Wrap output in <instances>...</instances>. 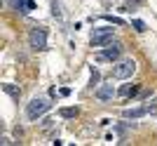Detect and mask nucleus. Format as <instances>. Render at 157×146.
Returning a JSON list of instances; mask_svg holds the SVG:
<instances>
[{
    "mask_svg": "<svg viewBox=\"0 0 157 146\" xmlns=\"http://www.w3.org/2000/svg\"><path fill=\"white\" fill-rule=\"evenodd\" d=\"M52 108V104H49V99H42V97H35V99H31V104L26 106V116L28 120H38L40 116H45L47 111Z\"/></svg>",
    "mask_w": 157,
    "mask_h": 146,
    "instance_id": "1",
    "label": "nucleus"
},
{
    "mask_svg": "<svg viewBox=\"0 0 157 146\" xmlns=\"http://www.w3.org/2000/svg\"><path fill=\"white\" fill-rule=\"evenodd\" d=\"M89 43H92V47H105V45H110V43H113V28L110 26L94 28Z\"/></svg>",
    "mask_w": 157,
    "mask_h": 146,
    "instance_id": "2",
    "label": "nucleus"
},
{
    "mask_svg": "<svg viewBox=\"0 0 157 146\" xmlns=\"http://www.w3.org/2000/svg\"><path fill=\"white\" fill-rule=\"evenodd\" d=\"M134 71H136V61L134 59H124V61H120L117 66H113V78L115 80H124V78H129Z\"/></svg>",
    "mask_w": 157,
    "mask_h": 146,
    "instance_id": "3",
    "label": "nucleus"
},
{
    "mask_svg": "<svg viewBox=\"0 0 157 146\" xmlns=\"http://www.w3.org/2000/svg\"><path fill=\"white\" fill-rule=\"evenodd\" d=\"M120 54H122V47L115 43V45H110V47L105 45L103 50H98L94 59H96V61H110V64H113V61H117V59H120Z\"/></svg>",
    "mask_w": 157,
    "mask_h": 146,
    "instance_id": "4",
    "label": "nucleus"
},
{
    "mask_svg": "<svg viewBox=\"0 0 157 146\" xmlns=\"http://www.w3.org/2000/svg\"><path fill=\"white\" fill-rule=\"evenodd\" d=\"M28 40H31V47H35V50H47V31L45 28H31V33H28Z\"/></svg>",
    "mask_w": 157,
    "mask_h": 146,
    "instance_id": "5",
    "label": "nucleus"
},
{
    "mask_svg": "<svg viewBox=\"0 0 157 146\" xmlns=\"http://www.w3.org/2000/svg\"><path fill=\"white\" fill-rule=\"evenodd\" d=\"M155 108H157V104H145V106H134V108H124V111H122V116H124L127 120H136V118H143V116L152 113Z\"/></svg>",
    "mask_w": 157,
    "mask_h": 146,
    "instance_id": "6",
    "label": "nucleus"
},
{
    "mask_svg": "<svg viewBox=\"0 0 157 146\" xmlns=\"http://www.w3.org/2000/svg\"><path fill=\"white\" fill-rule=\"evenodd\" d=\"M96 99H101V101H108V99H113V97H115V87L113 85H101V87H96Z\"/></svg>",
    "mask_w": 157,
    "mask_h": 146,
    "instance_id": "7",
    "label": "nucleus"
},
{
    "mask_svg": "<svg viewBox=\"0 0 157 146\" xmlns=\"http://www.w3.org/2000/svg\"><path fill=\"white\" fill-rule=\"evenodd\" d=\"M138 92H141V87H138V85H122L117 90L120 97H134V94H138Z\"/></svg>",
    "mask_w": 157,
    "mask_h": 146,
    "instance_id": "8",
    "label": "nucleus"
},
{
    "mask_svg": "<svg viewBox=\"0 0 157 146\" xmlns=\"http://www.w3.org/2000/svg\"><path fill=\"white\" fill-rule=\"evenodd\" d=\"M14 5H17V10L24 14H28L31 10H35V2L33 0H14Z\"/></svg>",
    "mask_w": 157,
    "mask_h": 146,
    "instance_id": "9",
    "label": "nucleus"
},
{
    "mask_svg": "<svg viewBox=\"0 0 157 146\" xmlns=\"http://www.w3.org/2000/svg\"><path fill=\"white\" fill-rule=\"evenodd\" d=\"M2 92L10 94L12 99H19V97H21V90L17 85H12V83H5V85H2Z\"/></svg>",
    "mask_w": 157,
    "mask_h": 146,
    "instance_id": "10",
    "label": "nucleus"
},
{
    "mask_svg": "<svg viewBox=\"0 0 157 146\" xmlns=\"http://www.w3.org/2000/svg\"><path fill=\"white\" fill-rule=\"evenodd\" d=\"M78 108H73V106H63V108H59V116L61 118H78Z\"/></svg>",
    "mask_w": 157,
    "mask_h": 146,
    "instance_id": "11",
    "label": "nucleus"
},
{
    "mask_svg": "<svg viewBox=\"0 0 157 146\" xmlns=\"http://www.w3.org/2000/svg\"><path fill=\"white\" fill-rule=\"evenodd\" d=\"M52 14L56 19H61V2L59 0H52Z\"/></svg>",
    "mask_w": 157,
    "mask_h": 146,
    "instance_id": "12",
    "label": "nucleus"
},
{
    "mask_svg": "<svg viewBox=\"0 0 157 146\" xmlns=\"http://www.w3.org/2000/svg\"><path fill=\"white\" fill-rule=\"evenodd\" d=\"M103 19L110 21V24H115V26H124V19H120V17H110V14H105Z\"/></svg>",
    "mask_w": 157,
    "mask_h": 146,
    "instance_id": "13",
    "label": "nucleus"
},
{
    "mask_svg": "<svg viewBox=\"0 0 157 146\" xmlns=\"http://www.w3.org/2000/svg\"><path fill=\"white\" fill-rule=\"evenodd\" d=\"M131 26L136 28L138 33H143V31H145V24H143V21H141V19H134V21H131Z\"/></svg>",
    "mask_w": 157,
    "mask_h": 146,
    "instance_id": "14",
    "label": "nucleus"
},
{
    "mask_svg": "<svg viewBox=\"0 0 157 146\" xmlns=\"http://www.w3.org/2000/svg\"><path fill=\"white\" fill-rule=\"evenodd\" d=\"M92 85H98V71L92 68Z\"/></svg>",
    "mask_w": 157,
    "mask_h": 146,
    "instance_id": "15",
    "label": "nucleus"
},
{
    "mask_svg": "<svg viewBox=\"0 0 157 146\" xmlns=\"http://www.w3.org/2000/svg\"><path fill=\"white\" fill-rule=\"evenodd\" d=\"M59 94H61V97H68V94H71V87H61Z\"/></svg>",
    "mask_w": 157,
    "mask_h": 146,
    "instance_id": "16",
    "label": "nucleus"
}]
</instances>
